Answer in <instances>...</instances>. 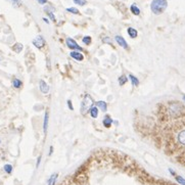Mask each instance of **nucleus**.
<instances>
[{"label":"nucleus","instance_id":"obj_1","mask_svg":"<svg viewBox=\"0 0 185 185\" xmlns=\"http://www.w3.org/2000/svg\"><path fill=\"white\" fill-rule=\"evenodd\" d=\"M94 100L93 98L91 97L90 94H86L83 98L82 102H81V107H80V112L82 116H86V115L89 112L90 109L93 107Z\"/></svg>","mask_w":185,"mask_h":185},{"label":"nucleus","instance_id":"obj_2","mask_svg":"<svg viewBox=\"0 0 185 185\" xmlns=\"http://www.w3.org/2000/svg\"><path fill=\"white\" fill-rule=\"evenodd\" d=\"M167 6H168L167 0H152V4H150V8H152V11L155 15L163 13L166 10Z\"/></svg>","mask_w":185,"mask_h":185},{"label":"nucleus","instance_id":"obj_3","mask_svg":"<svg viewBox=\"0 0 185 185\" xmlns=\"http://www.w3.org/2000/svg\"><path fill=\"white\" fill-rule=\"evenodd\" d=\"M65 42H67V47H69L70 49H72V50H78V51H82L83 50L82 47L79 46L78 43H77V42L74 39H72V38H67Z\"/></svg>","mask_w":185,"mask_h":185},{"label":"nucleus","instance_id":"obj_4","mask_svg":"<svg viewBox=\"0 0 185 185\" xmlns=\"http://www.w3.org/2000/svg\"><path fill=\"white\" fill-rule=\"evenodd\" d=\"M33 45L35 47H37V48H39V49H41L42 47L45 45V40H44V38L42 37L41 35H38V36H36V38H34L33 39Z\"/></svg>","mask_w":185,"mask_h":185},{"label":"nucleus","instance_id":"obj_5","mask_svg":"<svg viewBox=\"0 0 185 185\" xmlns=\"http://www.w3.org/2000/svg\"><path fill=\"white\" fill-rule=\"evenodd\" d=\"M39 89L43 94H47L49 92V85L44 80H40L39 82Z\"/></svg>","mask_w":185,"mask_h":185},{"label":"nucleus","instance_id":"obj_6","mask_svg":"<svg viewBox=\"0 0 185 185\" xmlns=\"http://www.w3.org/2000/svg\"><path fill=\"white\" fill-rule=\"evenodd\" d=\"M70 55H71L72 58H74L75 60H78V62H82V60L84 59V55L77 50H73L71 53H70Z\"/></svg>","mask_w":185,"mask_h":185},{"label":"nucleus","instance_id":"obj_7","mask_svg":"<svg viewBox=\"0 0 185 185\" xmlns=\"http://www.w3.org/2000/svg\"><path fill=\"white\" fill-rule=\"evenodd\" d=\"M115 39H116V41H117V43H118L119 45H120L121 47H123V48H125V49H128V44H127V42H126V40L124 39L122 36H116L115 37Z\"/></svg>","mask_w":185,"mask_h":185},{"label":"nucleus","instance_id":"obj_8","mask_svg":"<svg viewBox=\"0 0 185 185\" xmlns=\"http://www.w3.org/2000/svg\"><path fill=\"white\" fill-rule=\"evenodd\" d=\"M48 123H49V112L48 110L45 112L44 115V122H43V131H44V134L47 133V129H48Z\"/></svg>","mask_w":185,"mask_h":185},{"label":"nucleus","instance_id":"obj_9","mask_svg":"<svg viewBox=\"0 0 185 185\" xmlns=\"http://www.w3.org/2000/svg\"><path fill=\"white\" fill-rule=\"evenodd\" d=\"M112 123H114V121H112V119L110 118V116H105L104 119L102 120V124L105 128H110Z\"/></svg>","mask_w":185,"mask_h":185},{"label":"nucleus","instance_id":"obj_10","mask_svg":"<svg viewBox=\"0 0 185 185\" xmlns=\"http://www.w3.org/2000/svg\"><path fill=\"white\" fill-rule=\"evenodd\" d=\"M96 107H98V110H101L102 112H107V104L105 101H102V100L97 101V102H96Z\"/></svg>","mask_w":185,"mask_h":185},{"label":"nucleus","instance_id":"obj_11","mask_svg":"<svg viewBox=\"0 0 185 185\" xmlns=\"http://www.w3.org/2000/svg\"><path fill=\"white\" fill-rule=\"evenodd\" d=\"M177 138H178V141H179L180 144L185 145V130L180 131L179 134H178V136H177Z\"/></svg>","mask_w":185,"mask_h":185},{"label":"nucleus","instance_id":"obj_12","mask_svg":"<svg viewBox=\"0 0 185 185\" xmlns=\"http://www.w3.org/2000/svg\"><path fill=\"white\" fill-rule=\"evenodd\" d=\"M89 114H90V116H91V118L96 119L98 117V107H94V105H93V107L90 109Z\"/></svg>","mask_w":185,"mask_h":185},{"label":"nucleus","instance_id":"obj_13","mask_svg":"<svg viewBox=\"0 0 185 185\" xmlns=\"http://www.w3.org/2000/svg\"><path fill=\"white\" fill-rule=\"evenodd\" d=\"M57 177H58V174L57 173H54V174H52L50 176V178L48 179V182H47V184L48 185H54L56 180H57Z\"/></svg>","mask_w":185,"mask_h":185},{"label":"nucleus","instance_id":"obj_14","mask_svg":"<svg viewBox=\"0 0 185 185\" xmlns=\"http://www.w3.org/2000/svg\"><path fill=\"white\" fill-rule=\"evenodd\" d=\"M130 10H131V12H132L133 15H140V9H139L138 6H137L136 4H132V5H131V7H130Z\"/></svg>","mask_w":185,"mask_h":185},{"label":"nucleus","instance_id":"obj_15","mask_svg":"<svg viewBox=\"0 0 185 185\" xmlns=\"http://www.w3.org/2000/svg\"><path fill=\"white\" fill-rule=\"evenodd\" d=\"M22 82L21 80H19V79L15 78L12 80V86L15 87V89H20V88L22 87Z\"/></svg>","mask_w":185,"mask_h":185},{"label":"nucleus","instance_id":"obj_16","mask_svg":"<svg viewBox=\"0 0 185 185\" xmlns=\"http://www.w3.org/2000/svg\"><path fill=\"white\" fill-rule=\"evenodd\" d=\"M22 48H24V46H22V44H21V43H17V44H15L12 46V50L15 51V52H17V53L21 52V51L22 50Z\"/></svg>","mask_w":185,"mask_h":185},{"label":"nucleus","instance_id":"obj_17","mask_svg":"<svg viewBox=\"0 0 185 185\" xmlns=\"http://www.w3.org/2000/svg\"><path fill=\"white\" fill-rule=\"evenodd\" d=\"M128 35L130 36L131 38H136L137 35H138V33H137V31L135 30L134 28H128Z\"/></svg>","mask_w":185,"mask_h":185},{"label":"nucleus","instance_id":"obj_18","mask_svg":"<svg viewBox=\"0 0 185 185\" xmlns=\"http://www.w3.org/2000/svg\"><path fill=\"white\" fill-rule=\"evenodd\" d=\"M128 77H129V79H130L131 83H132V85H134V86H138V85H139V80L136 78V77L133 76V75H129Z\"/></svg>","mask_w":185,"mask_h":185},{"label":"nucleus","instance_id":"obj_19","mask_svg":"<svg viewBox=\"0 0 185 185\" xmlns=\"http://www.w3.org/2000/svg\"><path fill=\"white\" fill-rule=\"evenodd\" d=\"M127 81H128V77H126L125 75H122L121 77H119V79H118V82L121 86H123L124 84H126Z\"/></svg>","mask_w":185,"mask_h":185},{"label":"nucleus","instance_id":"obj_20","mask_svg":"<svg viewBox=\"0 0 185 185\" xmlns=\"http://www.w3.org/2000/svg\"><path fill=\"white\" fill-rule=\"evenodd\" d=\"M3 169H4V171H5L7 174H11V172H12V166L9 164H6V165H4V167H3Z\"/></svg>","mask_w":185,"mask_h":185},{"label":"nucleus","instance_id":"obj_21","mask_svg":"<svg viewBox=\"0 0 185 185\" xmlns=\"http://www.w3.org/2000/svg\"><path fill=\"white\" fill-rule=\"evenodd\" d=\"M10 3L12 4L15 7H20L22 5V1L21 0H9Z\"/></svg>","mask_w":185,"mask_h":185},{"label":"nucleus","instance_id":"obj_22","mask_svg":"<svg viewBox=\"0 0 185 185\" xmlns=\"http://www.w3.org/2000/svg\"><path fill=\"white\" fill-rule=\"evenodd\" d=\"M82 41H83V43H85L86 45H89V44H91L92 39H91V37H90V36H85V37L82 39Z\"/></svg>","mask_w":185,"mask_h":185},{"label":"nucleus","instance_id":"obj_23","mask_svg":"<svg viewBox=\"0 0 185 185\" xmlns=\"http://www.w3.org/2000/svg\"><path fill=\"white\" fill-rule=\"evenodd\" d=\"M175 179L178 183H180L181 185H185V179L183 177H181V176H175Z\"/></svg>","mask_w":185,"mask_h":185},{"label":"nucleus","instance_id":"obj_24","mask_svg":"<svg viewBox=\"0 0 185 185\" xmlns=\"http://www.w3.org/2000/svg\"><path fill=\"white\" fill-rule=\"evenodd\" d=\"M67 11H69V12H72L74 13V15H79L80 13V11H79L77 8L75 7H70V8H67Z\"/></svg>","mask_w":185,"mask_h":185},{"label":"nucleus","instance_id":"obj_25","mask_svg":"<svg viewBox=\"0 0 185 185\" xmlns=\"http://www.w3.org/2000/svg\"><path fill=\"white\" fill-rule=\"evenodd\" d=\"M45 11H46V13H47V15H48V17H50V19L52 20L53 22H55V21H56V19H55L54 15H53V13L51 12V11H49L48 9H47V8H45Z\"/></svg>","mask_w":185,"mask_h":185},{"label":"nucleus","instance_id":"obj_26","mask_svg":"<svg viewBox=\"0 0 185 185\" xmlns=\"http://www.w3.org/2000/svg\"><path fill=\"white\" fill-rule=\"evenodd\" d=\"M74 2H75L76 4H78V5H85V4L87 3L86 2V0H73Z\"/></svg>","mask_w":185,"mask_h":185},{"label":"nucleus","instance_id":"obj_27","mask_svg":"<svg viewBox=\"0 0 185 185\" xmlns=\"http://www.w3.org/2000/svg\"><path fill=\"white\" fill-rule=\"evenodd\" d=\"M67 107H69V109L71 110H74V107H73V103H72V100H67Z\"/></svg>","mask_w":185,"mask_h":185},{"label":"nucleus","instance_id":"obj_28","mask_svg":"<svg viewBox=\"0 0 185 185\" xmlns=\"http://www.w3.org/2000/svg\"><path fill=\"white\" fill-rule=\"evenodd\" d=\"M104 43H107V44H112V40L110 39L109 37H104L103 38V40H102Z\"/></svg>","mask_w":185,"mask_h":185},{"label":"nucleus","instance_id":"obj_29","mask_svg":"<svg viewBox=\"0 0 185 185\" xmlns=\"http://www.w3.org/2000/svg\"><path fill=\"white\" fill-rule=\"evenodd\" d=\"M40 163H41V155H40V157H38V159H37V164H36V167H39V165H40Z\"/></svg>","mask_w":185,"mask_h":185},{"label":"nucleus","instance_id":"obj_30","mask_svg":"<svg viewBox=\"0 0 185 185\" xmlns=\"http://www.w3.org/2000/svg\"><path fill=\"white\" fill-rule=\"evenodd\" d=\"M40 4H46L47 3V0H37Z\"/></svg>","mask_w":185,"mask_h":185},{"label":"nucleus","instance_id":"obj_31","mask_svg":"<svg viewBox=\"0 0 185 185\" xmlns=\"http://www.w3.org/2000/svg\"><path fill=\"white\" fill-rule=\"evenodd\" d=\"M53 152V147L52 146H50V148H49V152H48V155H51V153Z\"/></svg>","mask_w":185,"mask_h":185},{"label":"nucleus","instance_id":"obj_32","mask_svg":"<svg viewBox=\"0 0 185 185\" xmlns=\"http://www.w3.org/2000/svg\"><path fill=\"white\" fill-rule=\"evenodd\" d=\"M169 171H170V173H171V174H172L173 176H175V172L172 170V169H169Z\"/></svg>","mask_w":185,"mask_h":185},{"label":"nucleus","instance_id":"obj_33","mask_svg":"<svg viewBox=\"0 0 185 185\" xmlns=\"http://www.w3.org/2000/svg\"><path fill=\"white\" fill-rule=\"evenodd\" d=\"M43 21H44L45 22H46V24H49V21H48V20H47V19H45V17H43Z\"/></svg>","mask_w":185,"mask_h":185},{"label":"nucleus","instance_id":"obj_34","mask_svg":"<svg viewBox=\"0 0 185 185\" xmlns=\"http://www.w3.org/2000/svg\"><path fill=\"white\" fill-rule=\"evenodd\" d=\"M183 100L185 101V94H184V95H183Z\"/></svg>","mask_w":185,"mask_h":185},{"label":"nucleus","instance_id":"obj_35","mask_svg":"<svg viewBox=\"0 0 185 185\" xmlns=\"http://www.w3.org/2000/svg\"><path fill=\"white\" fill-rule=\"evenodd\" d=\"M0 142H1V140H0Z\"/></svg>","mask_w":185,"mask_h":185}]
</instances>
